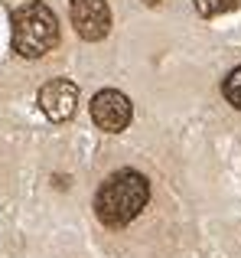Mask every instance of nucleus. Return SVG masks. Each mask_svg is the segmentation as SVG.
<instances>
[{
    "instance_id": "obj_1",
    "label": "nucleus",
    "mask_w": 241,
    "mask_h": 258,
    "mask_svg": "<svg viewBox=\"0 0 241 258\" xmlns=\"http://www.w3.org/2000/svg\"><path fill=\"white\" fill-rule=\"evenodd\" d=\"M150 200V180L137 170H114L95 193V213L104 226L120 229L140 216Z\"/></svg>"
},
{
    "instance_id": "obj_2",
    "label": "nucleus",
    "mask_w": 241,
    "mask_h": 258,
    "mask_svg": "<svg viewBox=\"0 0 241 258\" xmlns=\"http://www.w3.org/2000/svg\"><path fill=\"white\" fill-rule=\"evenodd\" d=\"M10 39H13V52L20 59H39L59 43V20L39 0L17 7L10 20Z\"/></svg>"
},
{
    "instance_id": "obj_3",
    "label": "nucleus",
    "mask_w": 241,
    "mask_h": 258,
    "mask_svg": "<svg viewBox=\"0 0 241 258\" xmlns=\"http://www.w3.org/2000/svg\"><path fill=\"white\" fill-rule=\"evenodd\" d=\"M131 118H134V105L117 88H104V92H98L95 98H91V121H95L101 131L117 134L131 124Z\"/></svg>"
},
{
    "instance_id": "obj_4",
    "label": "nucleus",
    "mask_w": 241,
    "mask_h": 258,
    "mask_svg": "<svg viewBox=\"0 0 241 258\" xmlns=\"http://www.w3.org/2000/svg\"><path fill=\"white\" fill-rule=\"evenodd\" d=\"M69 17L75 33L88 43L104 39L111 30V7L104 0H69Z\"/></svg>"
},
{
    "instance_id": "obj_5",
    "label": "nucleus",
    "mask_w": 241,
    "mask_h": 258,
    "mask_svg": "<svg viewBox=\"0 0 241 258\" xmlns=\"http://www.w3.org/2000/svg\"><path fill=\"white\" fill-rule=\"evenodd\" d=\"M78 108V85L72 79H52L39 88V111L49 121H69Z\"/></svg>"
},
{
    "instance_id": "obj_6",
    "label": "nucleus",
    "mask_w": 241,
    "mask_h": 258,
    "mask_svg": "<svg viewBox=\"0 0 241 258\" xmlns=\"http://www.w3.org/2000/svg\"><path fill=\"white\" fill-rule=\"evenodd\" d=\"M222 95H225V101H228V105H235L238 111H241V66H238V69H231L228 76H225Z\"/></svg>"
},
{
    "instance_id": "obj_7",
    "label": "nucleus",
    "mask_w": 241,
    "mask_h": 258,
    "mask_svg": "<svg viewBox=\"0 0 241 258\" xmlns=\"http://www.w3.org/2000/svg\"><path fill=\"white\" fill-rule=\"evenodd\" d=\"M235 7H238V0H196L199 17H218V13H228Z\"/></svg>"
},
{
    "instance_id": "obj_8",
    "label": "nucleus",
    "mask_w": 241,
    "mask_h": 258,
    "mask_svg": "<svg viewBox=\"0 0 241 258\" xmlns=\"http://www.w3.org/2000/svg\"><path fill=\"white\" fill-rule=\"evenodd\" d=\"M144 4H147V7H157V4H160V0H144Z\"/></svg>"
}]
</instances>
